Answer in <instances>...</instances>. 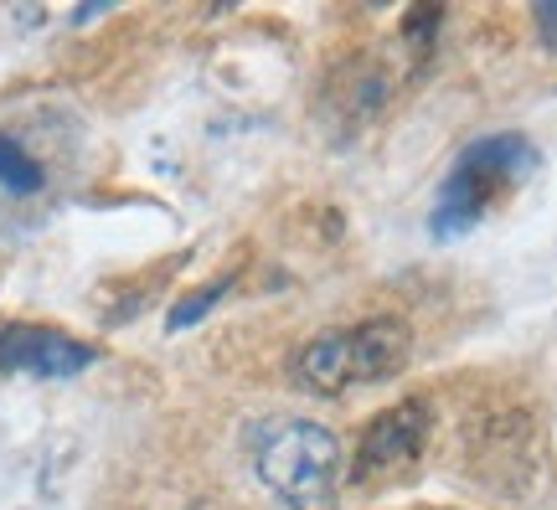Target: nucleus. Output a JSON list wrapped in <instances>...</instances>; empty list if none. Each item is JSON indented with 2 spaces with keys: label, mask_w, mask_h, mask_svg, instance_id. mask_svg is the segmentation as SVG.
I'll return each mask as SVG.
<instances>
[{
  "label": "nucleus",
  "mask_w": 557,
  "mask_h": 510,
  "mask_svg": "<svg viewBox=\"0 0 557 510\" xmlns=\"http://www.w3.org/2000/svg\"><path fill=\"white\" fill-rule=\"evenodd\" d=\"M434 433V408L429 397H403L398 408H382L357 444V459H351V480H393V474L413 470L423 444Z\"/></svg>",
  "instance_id": "5"
},
{
  "label": "nucleus",
  "mask_w": 557,
  "mask_h": 510,
  "mask_svg": "<svg viewBox=\"0 0 557 510\" xmlns=\"http://www.w3.org/2000/svg\"><path fill=\"white\" fill-rule=\"evenodd\" d=\"M227 289H233V278H212V284H201L197 295L176 299V304H171V314H165V331H171V335H176V331H191L197 320H207V310H212V304H218Z\"/></svg>",
  "instance_id": "8"
},
{
  "label": "nucleus",
  "mask_w": 557,
  "mask_h": 510,
  "mask_svg": "<svg viewBox=\"0 0 557 510\" xmlns=\"http://www.w3.org/2000/svg\"><path fill=\"white\" fill-rule=\"evenodd\" d=\"M413 356V331L382 314V320H367V325H341V331H325L315 340H305L295 351V382L315 397H341L351 387H372V382H387L398 376Z\"/></svg>",
  "instance_id": "1"
},
{
  "label": "nucleus",
  "mask_w": 557,
  "mask_h": 510,
  "mask_svg": "<svg viewBox=\"0 0 557 510\" xmlns=\"http://www.w3.org/2000/svg\"><path fill=\"white\" fill-rule=\"evenodd\" d=\"M532 165H537V150H532L521 135H485V139H475V145L455 160V171L444 176V186H438L429 233L434 237L470 233L480 216H485V207L496 201V191L527 181L532 176Z\"/></svg>",
  "instance_id": "2"
},
{
  "label": "nucleus",
  "mask_w": 557,
  "mask_h": 510,
  "mask_svg": "<svg viewBox=\"0 0 557 510\" xmlns=\"http://www.w3.org/2000/svg\"><path fill=\"white\" fill-rule=\"evenodd\" d=\"M259 480L284 500L289 510H336L341 485V444L320 423H278L253 453Z\"/></svg>",
  "instance_id": "3"
},
{
  "label": "nucleus",
  "mask_w": 557,
  "mask_h": 510,
  "mask_svg": "<svg viewBox=\"0 0 557 510\" xmlns=\"http://www.w3.org/2000/svg\"><path fill=\"white\" fill-rule=\"evenodd\" d=\"M58 197V160L26 129L0 124V227H32Z\"/></svg>",
  "instance_id": "4"
},
{
  "label": "nucleus",
  "mask_w": 557,
  "mask_h": 510,
  "mask_svg": "<svg viewBox=\"0 0 557 510\" xmlns=\"http://www.w3.org/2000/svg\"><path fill=\"white\" fill-rule=\"evenodd\" d=\"M438 21H444L438 5H418V11H408V16H403V41H413V52H429L434 37H438Z\"/></svg>",
  "instance_id": "9"
},
{
  "label": "nucleus",
  "mask_w": 557,
  "mask_h": 510,
  "mask_svg": "<svg viewBox=\"0 0 557 510\" xmlns=\"http://www.w3.org/2000/svg\"><path fill=\"white\" fill-rule=\"evenodd\" d=\"M94 356H99L94 346H83L62 331H47V325H5L0 331V376H78L83 366H94Z\"/></svg>",
  "instance_id": "6"
},
{
  "label": "nucleus",
  "mask_w": 557,
  "mask_h": 510,
  "mask_svg": "<svg viewBox=\"0 0 557 510\" xmlns=\"http://www.w3.org/2000/svg\"><path fill=\"white\" fill-rule=\"evenodd\" d=\"M387 99V78H382L372 62H351L341 67L331 88H325V103H341V124H361V119L377 114V103Z\"/></svg>",
  "instance_id": "7"
}]
</instances>
